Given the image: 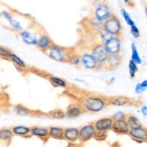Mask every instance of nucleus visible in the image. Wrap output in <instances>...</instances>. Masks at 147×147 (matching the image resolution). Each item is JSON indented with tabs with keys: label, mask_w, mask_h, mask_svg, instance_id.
<instances>
[{
	"label": "nucleus",
	"mask_w": 147,
	"mask_h": 147,
	"mask_svg": "<svg viewBox=\"0 0 147 147\" xmlns=\"http://www.w3.org/2000/svg\"><path fill=\"white\" fill-rule=\"evenodd\" d=\"M113 13L111 5L107 0H95L90 9L89 16L103 22Z\"/></svg>",
	"instance_id": "f257e3e1"
},
{
	"label": "nucleus",
	"mask_w": 147,
	"mask_h": 147,
	"mask_svg": "<svg viewBox=\"0 0 147 147\" xmlns=\"http://www.w3.org/2000/svg\"><path fill=\"white\" fill-rule=\"evenodd\" d=\"M102 29L110 36L123 37V30L121 21L114 13L103 22Z\"/></svg>",
	"instance_id": "f03ea898"
},
{
	"label": "nucleus",
	"mask_w": 147,
	"mask_h": 147,
	"mask_svg": "<svg viewBox=\"0 0 147 147\" xmlns=\"http://www.w3.org/2000/svg\"><path fill=\"white\" fill-rule=\"evenodd\" d=\"M67 51L68 50L64 49V48L53 44L44 51L47 52L49 57L54 60L57 61H64L67 60L69 61L72 56L71 53H68Z\"/></svg>",
	"instance_id": "7ed1b4c3"
},
{
	"label": "nucleus",
	"mask_w": 147,
	"mask_h": 147,
	"mask_svg": "<svg viewBox=\"0 0 147 147\" xmlns=\"http://www.w3.org/2000/svg\"><path fill=\"white\" fill-rule=\"evenodd\" d=\"M106 106L105 100L98 96L87 98L83 102V109L90 112H98Z\"/></svg>",
	"instance_id": "20e7f679"
},
{
	"label": "nucleus",
	"mask_w": 147,
	"mask_h": 147,
	"mask_svg": "<svg viewBox=\"0 0 147 147\" xmlns=\"http://www.w3.org/2000/svg\"><path fill=\"white\" fill-rule=\"evenodd\" d=\"M123 37L110 36L103 43V45L109 54H117L121 52Z\"/></svg>",
	"instance_id": "39448f33"
},
{
	"label": "nucleus",
	"mask_w": 147,
	"mask_h": 147,
	"mask_svg": "<svg viewBox=\"0 0 147 147\" xmlns=\"http://www.w3.org/2000/svg\"><path fill=\"white\" fill-rule=\"evenodd\" d=\"M91 55L98 63H101L105 61L109 53L106 51L103 44L95 43L91 47Z\"/></svg>",
	"instance_id": "423d86ee"
},
{
	"label": "nucleus",
	"mask_w": 147,
	"mask_h": 147,
	"mask_svg": "<svg viewBox=\"0 0 147 147\" xmlns=\"http://www.w3.org/2000/svg\"><path fill=\"white\" fill-rule=\"evenodd\" d=\"M122 61V56L119 53L109 54L106 59L102 63L103 67L108 70H113L117 68Z\"/></svg>",
	"instance_id": "0eeeda50"
},
{
	"label": "nucleus",
	"mask_w": 147,
	"mask_h": 147,
	"mask_svg": "<svg viewBox=\"0 0 147 147\" xmlns=\"http://www.w3.org/2000/svg\"><path fill=\"white\" fill-rule=\"evenodd\" d=\"M111 129L115 133L119 134H128L130 129L125 118L113 119Z\"/></svg>",
	"instance_id": "6e6552de"
},
{
	"label": "nucleus",
	"mask_w": 147,
	"mask_h": 147,
	"mask_svg": "<svg viewBox=\"0 0 147 147\" xmlns=\"http://www.w3.org/2000/svg\"><path fill=\"white\" fill-rule=\"evenodd\" d=\"M95 130V129L93 125L89 124L84 126L79 130L78 138L83 142L90 140L93 137Z\"/></svg>",
	"instance_id": "1a4fd4ad"
},
{
	"label": "nucleus",
	"mask_w": 147,
	"mask_h": 147,
	"mask_svg": "<svg viewBox=\"0 0 147 147\" xmlns=\"http://www.w3.org/2000/svg\"><path fill=\"white\" fill-rule=\"evenodd\" d=\"M128 134L134 140L138 141H145L147 138L146 129L143 126L130 129Z\"/></svg>",
	"instance_id": "9d476101"
},
{
	"label": "nucleus",
	"mask_w": 147,
	"mask_h": 147,
	"mask_svg": "<svg viewBox=\"0 0 147 147\" xmlns=\"http://www.w3.org/2000/svg\"><path fill=\"white\" fill-rule=\"evenodd\" d=\"M113 118L111 117H105L98 119L94 123L95 129L102 131H107L111 128Z\"/></svg>",
	"instance_id": "9b49d317"
},
{
	"label": "nucleus",
	"mask_w": 147,
	"mask_h": 147,
	"mask_svg": "<svg viewBox=\"0 0 147 147\" xmlns=\"http://www.w3.org/2000/svg\"><path fill=\"white\" fill-rule=\"evenodd\" d=\"M82 62L83 65L88 69H94L98 65V62L95 60L91 53H85L81 57Z\"/></svg>",
	"instance_id": "f8f14e48"
},
{
	"label": "nucleus",
	"mask_w": 147,
	"mask_h": 147,
	"mask_svg": "<svg viewBox=\"0 0 147 147\" xmlns=\"http://www.w3.org/2000/svg\"><path fill=\"white\" fill-rule=\"evenodd\" d=\"M79 130L76 128L69 127L65 129L64 131V137L69 141H75L78 139Z\"/></svg>",
	"instance_id": "ddd939ff"
},
{
	"label": "nucleus",
	"mask_w": 147,
	"mask_h": 147,
	"mask_svg": "<svg viewBox=\"0 0 147 147\" xmlns=\"http://www.w3.org/2000/svg\"><path fill=\"white\" fill-rule=\"evenodd\" d=\"M53 43L52 42V41L50 40V38L45 36V35H42L40 37L39 39L37 40L36 45L38 48L41 49L42 51L45 50L47 48H48L51 45H53Z\"/></svg>",
	"instance_id": "4468645a"
},
{
	"label": "nucleus",
	"mask_w": 147,
	"mask_h": 147,
	"mask_svg": "<svg viewBox=\"0 0 147 147\" xmlns=\"http://www.w3.org/2000/svg\"><path fill=\"white\" fill-rule=\"evenodd\" d=\"M1 13H2V15L3 16V17L8 21V22L10 23L11 26L14 29H15L16 30H18L22 29V27H21L20 23L19 22H18L17 20H14L10 13H9L7 11L3 10Z\"/></svg>",
	"instance_id": "2eb2a0df"
},
{
	"label": "nucleus",
	"mask_w": 147,
	"mask_h": 147,
	"mask_svg": "<svg viewBox=\"0 0 147 147\" xmlns=\"http://www.w3.org/2000/svg\"><path fill=\"white\" fill-rule=\"evenodd\" d=\"M11 129L13 134L17 136H26L30 134V128L25 126H15L13 127Z\"/></svg>",
	"instance_id": "dca6fc26"
},
{
	"label": "nucleus",
	"mask_w": 147,
	"mask_h": 147,
	"mask_svg": "<svg viewBox=\"0 0 147 147\" xmlns=\"http://www.w3.org/2000/svg\"><path fill=\"white\" fill-rule=\"evenodd\" d=\"M30 134L41 138H45L49 136V130L45 127H33L30 128Z\"/></svg>",
	"instance_id": "f3484780"
},
{
	"label": "nucleus",
	"mask_w": 147,
	"mask_h": 147,
	"mask_svg": "<svg viewBox=\"0 0 147 147\" xmlns=\"http://www.w3.org/2000/svg\"><path fill=\"white\" fill-rule=\"evenodd\" d=\"M49 136L56 139H64V130L61 127H51L49 128Z\"/></svg>",
	"instance_id": "a211bd4d"
},
{
	"label": "nucleus",
	"mask_w": 147,
	"mask_h": 147,
	"mask_svg": "<svg viewBox=\"0 0 147 147\" xmlns=\"http://www.w3.org/2000/svg\"><path fill=\"white\" fill-rule=\"evenodd\" d=\"M13 133L11 129L1 128L0 129V141L7 142L10 141L13 136Z\"/></svg>",
	"instance_id": "6ab92c4d"
},
{
	"label": "nucleus",
	"mask_w": 147,
	"mask_h": 147,
	"mask_svg": "<svg viewBox=\"0 0 147 147\" xmlns=\"http://www.w3.org/2000/svg\"><path fill=\"white\" fill-rule=\"evenodd\" d=\"M21 36L25 42L28 44H36L37 39L33 36L29 32L26 30L23 31L21 33Z\"/></svg>",
	"instance_id": "aec40b11"
},
{
	"label": "nucleus",
	"mask_w": 147,
	"mask_h": 147,
	"mask_svg": "<svg viewBox=\"0 0 147 147\" xmlns=\"http://www.w3.org/2000/svg\"><path fill=\"white\" fill-rule=\"evenodd\" d=\"M126 121L130 129L142 126L140 121L134 115H128L126 119Z\"/></svg>",
	"instance_id": "412c9836"
},
{
	"label": "nucleus",
	"mask_w": 147,
	"mask_h": 147,
	"mask_svg": "<svg viewBox=\"0 0 147 147\" xmlns=\"http://www.w3.org/2000/svg\"><path fill=\"white\" fill-rule=\"evenodd\" d=\"M129 99L124 96H118L113 99H111L110 102L111 104L115 106H123L128 104Z\"/></svg>",
	"instance_id": "4be33fe9"
},
{
	"label": "nucleus",
	"mask_w": 147,
	"mask_h": 147,
	"mask_svg": "<svg viewBox=\"0 0 147 147\" xmlns=\"http://www.w3.org/2000/svg\"><path fill=\"white\" fill-rule=\"evenodd\" d=\"M82 114V110L80 107L74 106L72 107L69 108L68 111L66 113V115L68 118H76Z\"/></svg>",
	"instance_id": "5701e85b"
},
{
	"label": "nucleus",
	"mask_w": 147,
	"mask_h": 147,
	"mask_svg": "<svg viewBox=\"0 0 147 147\" xmlns=\"http://www.w3.org/2000/svg\"><path fill=\"white\" fill-rule=\"evenodd\" d=\"M9 60H10L13 63H14L16 65L20 68H25L26 64L24 61L17 55L11 53L9 56Z\"/></svg>",
	"instance_id": "b1692460"
},
{
	"label": "nucleus",
	"mask_w": 147,
	"mask_h": 147,
	"mask_svg": "<svg viewBox=\"0 0 147 147\" xmlns=\"http://www.w3.org/2000/svg\"><path fill=\"white\" fill-rule=\"evenodd\" d=\"M131 60H133L135 63L141 64V58L138 55L137 48L134 43L131 44Z\"/></svg>",
	"instance_id": "393cba45"
},
{
	"label": "nucleus",
	"mask_w": 147,
	"mask_h": 147,
	"mask_svg": "<svg viewBox=\"0 0 147 147\" xmlns=\"http://www.w3.org/2000/svg\"><path fill=\"white\" fill-rule=\"evenodd\" d=\"M129 74L131 78H134L136 72L138 71V68L137 66V64L135 63L133 60H130L129 63Z\"/></svg>",
	"instance_id": "a878e982"
},
{
	"label": "nucleus",
	"mask_w": 147,
	"mask_h": 147,
	"mask_svg": "<svg viewBox=\"0 0 147 147\" xmlns=\"http://www.w3.org/2000/svg\"><path fill=\"white\" fill-rule=\"evenodd\" d=\"M12 52L9 49L0 45V57L9 59V56Z\"/></svg>",
	"instance_id": "bb28decb"
},
{
	"label": "nucleus",
	"mask_w": 147,
	"mask_h": 147,
	"mask_svg": "<svg viewBox=\"0 0 147 147\" xmlns=\"http://www.w3.org/2000/svg\"><path fill=\"white\" fill-rule=\"evenodd\" d=\"M121 14L128 25L131 26L134 25V21L131 20V17H130V16L129 15V14L127 13V11L125 10H124L123 9H121Z\"/></svg>",
	"instance_id": "cd10ccee"
},
{
	"label": "nucleus",
	"mask_w": 147,
	"mask_h": 147,
	"mask_svg": "<svg viewBox=\"0 0 147 147\" xmlns=\"http://www.w3.org/2000/svg\"><path fill=\"white\" fill-rule=\"evenodd\" d=\"M50 80L54 83L55 84H56L59 86L61 87H65L66 86V83L61 79L55 77V76H51L50 77Z\"/></svg>",
	"instance_id": "c85d7f7f"
},
{
	"label": "nucleus",
	"mask_w": 147,
	"mask_h": 147,
	"mask_svg": "<svg viewBox=\"0 0 147 147\" xmlns=\"http://www.w3.org/2000/svg\"><path fill=\"white\" fill-rule=\"evenodd\" d=\"M106 136V131H102V130H95L93 137L95 139L97 140H103L104 139Z\"/></svg>",
	"instance_id": "c756f323"
},
{
	"label": "nucleus",
	"mask_w": 147,
	"mask_h": 147,
	"mask_svg": "<svg viewBox=\"0 0 147 147\" xmlns=\"http://www.w3.org/2000/svg\"><path fill=\"white\" fill-rule=\"evenodd\" d=\"M130 31H131V33L132 34V35L134 36V38H138L140 36L139 30L135 25L131 26Z\"/></svg>",
	"instance_id": "7c9ffc66"
},
{
	"label": "nucleus",
	"mask_w": 147,
	"mask_h": 147,
	"mask_svg": "<svg viewBox=\"0 0 147 147\" xmlns=\"http://www.w3.org/2000/svg\"><path fill=\"white\" fill-rule=\"evenodd\" d=\"M52 116L55 118H63L65 117V114L61 110H56L52 113Z\"/></svg>",
	"instance_id": "2f4dec72"
},
{
	"label": "nucleus",
	"mask_w": 147,
	"mask_h": 147,
	"mask_svg": "<svg viewBox=\"0 0 147 147\" xmlns=\"http://www.w3.org/2000/svg\"><path fill=\"white\" fill-rule=\"evenodd\" d=\"M145 88L143 87L140 83H138L135 88V91L137 94H141L145 90Z\"/></svg>",
	"instance_id": "473e14b6"
},
{
	"label": "nucleus",
	"mask_w": 147,
	"mask_h": 147,
	"mask_svg": "<svg viewBox=\"0 0 147 147\" xmlns=\"http://www.w3.org/2000/svg\"><path fill=\"white\" fill-rule=\"evenodd\" d=\"M123 1L125 5L130 9H133L135 6V3L133 0H123Z\"/></svg>",
	"instance_id": "72a5a7b5"
},
{
	"label": "nucleus",
	"mask_w": 147,
	"mask_h": 147,
	"mask_svg": "<svg viewBox=\"0 0 147 147\" xmlns=\"http://www.w3.org/2000/svg\"><path fill=\"white\" fill-rule=\"evenodd\" d=\"M16 111L17 114L20 115H24L27 114V111L25 108L24 107H16Z\"/></svg>",
	"instance_id": "f704fd0d"
},
{
	"label": "nucleus",
	"mask_w": 147,
	"mask_h": 147,
	"mask_svg": "<svg viewBox=\"0 0 147 147\" xmlns=\"http://www.w3.org/2000/svg\"><path fill=\"white\" fill-rule=\"evenodd\" d=\"M141 112H142V114L144 115V116H146L147 115V109H146V106H144L143 107H142L141 108Z\"/></svg>",
	"instance_id": "c9c22d12"
},
{
	"label": "nucleus",
	"mask_w": 147,
	"mask_h": 147,
	"mask_svg": "<svg viewBox=\"0 0 147 147\" xmlns=\"http://www.w3.org/2000/svg\"><path fill=\"white\" fill-rule=\"evenodd\" d=\"M140 84H141V85L143 87H144V88H146V87H147V80H144L142 82H141V83H140Z\"/></svg>",
	"instance_id": "e433bc0d"
}]
</instances>
